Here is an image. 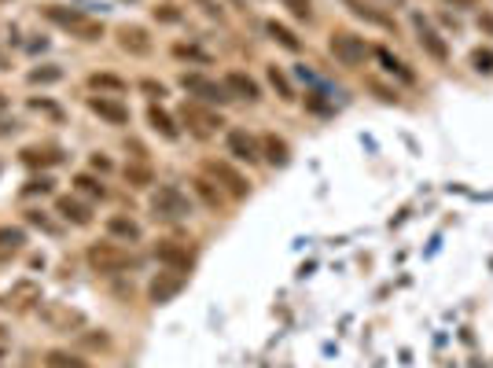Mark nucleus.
Segmentation results:
<instances>
[{
    "mask_svg": "<svg viewBox=\"0 0 493 368\" xmlns=\"http://www.w3.org/2000/svg\"><path fill=\"white\" fill-rule=\"evenodd\" d=\"M45 19H48V23H56V26H63V30H70V34L81 37V41H100L103 37V23H96V19H89L85 12H78V8L48 4L45 8Z\"/></svg>",
    "mask_w": 493,
    "mask_h": 368,
    "instance_id": "f257e3e1",
    "label": "nucleus"
},
{
    "mask_svg": "<svg viewBox=\"0 0 493 368\" xmlns=\"http://www.w3.org/2000/svg\"><path fill=\"white\" fill-rule=\"evenodd\" d=\"M85 258H89V265L96 269V273H103V276H114V273L133 269V254L125 251V247H118V243H92Z\"/></svg>",
    "mask_w": 493,
    "mask_h": 368,
    "instance_id": "f03ea898",
    "label": "nucleus"
},
{
    "mask_svg": "<svg viewBox=\"0 0 493 368\" xmlns=\"http://www.w3.org/2000/svg\"><path fill=\"white\" fill-rule=\"evenodd\" d=\"M328 48H331V56H335L342 67H361V63L372 56V48L364 45V37L350 34V30H335L331 41H328Z\"/></svg>",
    "mask_w": 493,
    "mask_h": 368,
    "instance_id": "7ed1b4c3",
    "label": "nucleus"
},
{
    "mask_svg": "<svg viewBox=\"0 0 493 368\" xmlns=\"http://www.w3.org/2000/svg\"><path fill=\"white\" fill-rule=\"evenodd\" d=\"M151 214L155 218H162V221H180V218H188L191 214V203H188V196L180 188L162 184V188L151 196Z\"/></svg>",
    "mask_w": 493,
    "mask_h": 368,
    "instance_id": "20e7f679",
    "label": "nucleus"
},
{
    "mask_svg": "<svg viewBox=\"0 0 493 368\" xmlns=\"http://www.w3.org/2000/svg\"><path fill=\"white\" fill-rule=\"evenodd\" d=\"M180 85L196 96V100L202 103H229L232 100V92L224 89V81H213V78H202V74H180Z\"/></svg>",
    "mask_w": 493,
    "mask_h": 368,
    "instance_id": "39448f33",
    "label": "nucleus"
},
{
    "mask_svg": "<svg viewBox=\"0 0 493 368\" xmlns=\"http://www.w3.org/2000/svg\"><path fill=\"white\" fill-rule=\"evenodd\" d=\"M180 291H185V273H177V269H166V273H158L151 280V287H147V298L155 302V306H166V302H174Z\"/></svg>",
    "mask_w": 493,
    "mask_h": 368,
    "instance_id": "423d86ee",
    "label": "nucleus"
},
{
    "mask_svg": "<svg viewBox=\"0 0 493 368\" xmlns=\"http://www.w3.org/2000/svg\"><path fill=\"white\" fill-rule=\"evenodd\" d=\"M180 118H185V125L196 133L199 140H207V136H213L221 129V118L213 114V111H202L199 103H185V111H180Z\"/></svg>",
    "mask_w": 493,
    "mask_h": 368,
    "instance_id": "0eeeda50",
    "label": "nucleus"
},
{
    "mask_svg": "<svg viewBox=\"0 0 493 368\" xmlns=\"http://www.w3.org/2000/svg\"><path fill=\"white\" fill-rule=\"evenodd\" d=\"M41 317H45L56 331H74L85 324V313L81 309H70L67 302H48V306H41Z\"/></svg>",
    "mask_w": 493,
    "mask_h": 368,
    "instance_id": "6e6552de",
    "label": "nucleus"
},
{
    "mask_svg": "<svg viewBox=\"0 0 493 368\" xmlns=\"http://www.w3.org/2000/svg\"><path fill=\"white\" fill-rule=\"evenodd\" d=\"M34 302H41V287L34 280H15V284L0 295V306L4 309H30Z\"/></svg>",
    "mask_w": 493,
    "mask_h": 368,
    "instance_id": "1a4fd4ad",
    "label": "nucleus"
},
{
    "mask_svg": "<svg viewBox=\"0 0 493 368\" xmlns=\"http://www.w3.org/2000/svg\"><path fill=\"white\" fill-rule=\"evenodd\" d=\"M412 26H416V34H420V48H423L431 59L445 63V59H449V45L442 41V34H438V30H434L431 23H427L423 15H416V19H412Z\"/></svg>",
    "mask_w": 493,
    "mask_h": 368,
    "instance_id": "9d476101",
    "label": "nucleus"
},
{
    "mask_svg": "<svg viewBox=\"0 0 493 368\" xmlns=\"http://www.w3.org/2000/svg\"><path fill=\"white\" fill-rule=\"evenodd\" d=\"M155 258L162 265H169V269H177V273H185V269H191V262H196V254H191V247H185V243H177V240H162L155 247Z\"/></svg>",
    "mask_w": 493,
    "mask_h": 368,
    "instance_id": "9b49d317",
    "label": "nucleus"
},
{
    "mask_svg": "<svg viewBox=\"0 0 493 368\" xmlns=\"http://www.w3.org/2000/svg\"><path fill=\"white\" fill-rule=\"evenodd\" d=\"M118 45H122V52H129V56H151V37H147L144 26H118Z\"/></svg>",
    "mask_w": 493,
    "mask_h": 368,
    "instance_id": "f8f14e48",
    "label": "nucleus"
},
{
    "mask_svg": "<svg viewBox=\"0 0 493 368\" xmlns=\"http://www.w3.org/2000/svg\"><path fill=\"white\" fill-rule=\"evenodd\" d=\"M224 144H229V155H232V159H240V162H246V166L262 159V151H258V140H254L251 133H246V129H232Z\"/></svg>",
    "mask_w": 493,
    "mask_h": 368,
    "instance_id": "ddd939ff",
    "label": "nucleus"
},
{
    "mask_svg": "<svg viewBox=\"0 0 493 368\" xmlns=\"http://www.w3.org/2000/svg\"><path fill=\"white\" fill-rule=\"evenodd\" d=\"M89 111L100 114L103 122H111V125H125V122H129V107L111 100V96H92V100H89Z\"/></svg>",
    "mask_w": 493,
    "mask_h": 368,
    "instance_id": "4468645a",
    "label": "nucleus"
},
{
    "mask_svg": "<svg viewBox=\"0 0 493 368\" xmlns=\"http://www.w3.org/2000/svg\"><path fill=\"white\" fill-rule=\"evenodd\" d=\"M224 89H229L232 96H240V100H246V103H258V100H262L258 81L246 78L243 70H229V74H224Z\"/></svg>",
    "mask_w": 493,
    "mask_h": 368,
    "instance_id": "2eb2a0df",
    "label": "nucleus"
},
{
    "mask_svg": "<svg viewBox=\"0 0 493 368\" xmlns=\"http://www.w3.org/2000/svg\"><path fill=\"white\" fill-rule=\"evenodd\" d=\"M207 173H210L213 181H221V184H224V188L232 192L235 199H243L246 192H251V188H246V181H243L240 173L232 170V166H224V162H207Z\"/></svg>",
    "mask_w": 493,
    "mask_h": 368,
    "instance_id": "dca6fc26",
    "label": "nucleus"
},
{
    "mask_svg": "<svg viewBox=\"0 0 493 368\" xmlns=\"http://www.w3.org/2000/svg\"><path fill=\"white\" fill-rule=\"evenodd\" d=\"M342 4L350 8L357 19H364V23H372V26H383V30H394V19L387 12H379L376 4H368V0H342Z\"/></svg>",
    "mask_w": 493,
    "mask_h": 368,
    "instance_id": "f3484780",
    "label": "nucleus"
},
{
    "mask_svg": "<svg viewBox=\"0 0 493 368\" xmlns=\"http://www.w3.org/2000/svg\"><path fill=\"white\" fill-rule=\"evenodd\" d=\"M56 214H59L63 221H70V225H81V229L92 221V210L85 207V203L70 199V196H59V199H56Z\"/></svg>",
    "mask_w": 493,
    "mask_h": 368,
    "instance_id": "a211bd4d",
    "label": "nucleus"
},
{
    "mask_svg": "<svg viewBox=\"0 0 493 368\" xmlns=\"http://www.w3.org/2000/svg\"><path fill=\"white\" fill-rule=\"evenodd\" d=\"M147 122H151V129H155L158 136H166V140H177L180 136V129L174 125V118H169L162 107H155V103L147 107Z\"/></svg>",
    "mask_w": 493,
    "mask_h": 368,
    "instance_id": "6ab92c4d",
    "label": "nucleus"
},
{
    "mask_svg": "<svg viewBox=\"0 0 493 368\" xmlns=\"http://www.w3.org/2000/svg\"><path fill=\"white\" fill-rule=\"evenodd\" d=\"M107 232L118 236V240H140V225H136L133 218H107Z\"/></svg>",
    "mask_w": 493,
    "mask_h": 368,
    "instance_id": "aec40b11",
    "label": "nucleus"
},
{
    "mask_svg": "<svg viewBox=\"0 0 493 368\" xmlns=\"http://www.w3.org/2000/svg\"><path fill=\"white\" fill-rule=\"evenodd\" d=\"M191 184H196V196H199L202 203H207V207H210V210H218V207H221V203H224V196H221V188H218V184H213V181H207V177H196V181H191Z\"/></svg>",
    "mask_w": 493,
    "mask_h": 368,
    "instance_id": "412c9836",
    "label": "nucleus"
},
{
    "mask_svg": "<svg viewBox=\"0 0 493 368\" xmlns=\"http://www.w3.org/2000/svg\"><path fill=\"white\" fill-rule=\"evenodd\" d=\"M23 247H26V232L23 229H12V225L0 229V254H19Z\"/></svg>",
    "mask_w": 493,
    "mask_h": 368,
    "instance_id": "4be33fe9",
    "label": "nucleus"
},
{
    "mask_svg": "<svg viewBox=\"0 0 493 368\" xmlns=\"http://www.w3.org/2000/svg\"><path fill=\"white\" fill-rule=\"evenodd\" d=\"M45 365H48V368H92L89 361H85V357H78V354H67V350H48Z\"/></svg>",
    "mask_w": 493,
    "mask_h": 368,
    "instance_id": "5701e85b",
    "label": "nucleus"
},
{
    "mask_svg": "<svg viewBox=\"0 0 493 368\" xmlns=\"http://www.w3.org/2000/svg\"><path fill=\"white\" fill-rule=\"evenodd\" d=\"M265 30H269V37L276 41V45H284L287 52H298V48H302V41H298L284 23H276V19H273V23H265Z\"/></svg>",
    "mask_w": 493,
    "mask_h": 368,
    "instance_id": "b1692460",
    "label": "nucleus"
},
{
    "mask_svg": "<svg viewBox=\"0 0 493 368\" xmlns=\"http://www.w3.org/2000/svg\"><path fill=\"white\" fill-rule=\"evenodd\" d=\"M262 147H265V159H269L273 166H287V159H291V155H287V144H284L280 136H273V133L262 140Z\"/></svg>",
    "mask_w": 493,
    "mask_h": 368,
    "instance_id": "393cba45",
    "label": "nucleus"
},
{
    "mask_svg": "<svg viewBox=\"0 0 493 368\" xmlns=\"http://www.w3.org/2000/svg\"><path fill=\"white\" fill-rule=\"evenodd\" d=\"M23 162H26V166H56V162H59V151H48V147H26V151H23Z\"/></svg>",
    "mask_w": 493,
    "mask_h": 368,
    "instance_id": "a878e982",
    "label": "nucleus"
},
{
    "mask_svg": "<svg viewBox=\"0 0 493 368\" xmlns=\"http://www.w3.org/2000/svg\"><path fill=\"white\" fill-rule=\"evenodd\" d=\"M376 59H379V63H383V67H387L390 74H398L401 81H412V70H405V63H401V59H394L387 48H376Z\"/></svg>",
    "mask_w": 493,
    "mask_h": 368,
    "instance_id": "bb28decb",
    "label": "nucleus"
},
{
    "mask_svg": "<svg viewBox=\"0 0 493 368\" xmlns=\"http://www.w3.org/2000/svg\"><path fill=\"white\" fill-rule=\"evenodd\" d=\"M125 181H129L133 188H147V184H151V170H147L144 162H133V166H125Z\"/></svg>",
    "mask_w": 493,
    "mask_h": 368,
    "instance_id": "cd10ccee",
    "label": "nucleus"
},
{
    "mask_svg": "<svg viewBox=\"0 0 493 368\" xmlns=\"http://www.w3.org/2000/svg\"><path fill=\"white\" fill-rule=\"evenodd\" d=\"M74 184H78V192H85V196H92V199H103L107 196V188L96 177H89V173H78L74 177Z\"/></svg>",
    "mask_w": 493,
    "mask_h": 368,
    "instance_id": "c85d7f7f",
    "label": "nucleus"
},
{
    "mask_svg": "<svg viewBox=\"0 0 493 368\" xmlns=\"http://www.w3.org/2000/svg\"><path fill=\"white\" fill-rule=\"evenodd\" d=\"M89 85L92 89H107V92H125V81L114 78V74H92Z\"/></svg>",
    "mask_w": 493,
    "mask_h": 368,
    "instance_id": "c756f323",
    "label": "nucleus"
},
{
    "mask_svg": "<svg viewBox=\"0 0 493 368\" xmlns=\"http://www.w3.org/2000/svg\"><path fill=\"white\" fill-rule=\"evenodd\" d=\"M63 78V67H37V70H30V85H52V81H59Z\"/></svg>",
    "mask_w": 493,
    "mask_h": 368,
    "instance_id": "7c9ffc66",
    "label": "nucleus"
},
{
    "mask_svg": "<svg viewBox=\"0 0 493 368\" xmlns=\"http://www.w3.org/2000/svg\"><path fill=\"white\" fill-rule=\"evenodd\" d=\"M471 67L479 74H493V48H475L471 52Z\"/></svg>",
    "mask_w": 493,
    "mask_h": 368,
    "instance_id": "2f4dec72",
    "label": "nucleus"
},
{
    "mask_svg": "<svg viewBox=\"0 0 493 368\" xmlns=\"http://www.w3.org/2000/svg\"><path fill=\"white\" fill-rule=\"evenodd\" d=\"M280 4H284L295 19H306V23L313 19V4H309V0H280Z\"/></svg>",
    "mask_w": 493,
    "mask_h": 368,
    "instance_id": "473e14b6",
    "label": "nucleus"
},
{
    "mask_svg": "<svg viewBox=\"0 0 493 368\" xmlns=\"http://www.w3.org/2000/svg\"><path fill=\"white\" fill-rule=\"evenodd\" d=\"M174 56L177 59H196V63H210V56L196 45H174Z\"/></svg>",
    "mask_w": 493,
    "mask_h": 368,
    "instance_id": "72a5a7b5",
    "label": "nucleus"
},
{
    "mask_svg": "<svg viewBox=\"0 0 493 368\" xmlns=\"http://www.w3.org/2000/svg\"><path fill=\"white\" fill-rule=\"evenodd\" d=\"M269 81H273V89L280 92V100H295V92H291V85H287V78L276 67H269Z\"/></svg>",
    "mask_w": 493,
    "mask_h": 368,
    "instance_id": "f704fd0d",
    "label": "nucleus"
},
{
    "mask_svg": "<svg viewBox=\"0 0 493 368\" xmlns=\"http://www.w3.org/2000/svg\"><path fill=\"white\" fill-rule=\"evenodd\" d=\"M155 19L158 23H180V12L174 4H162V8H155Z\"/></svg>",
    "mask_w": 493,
    "mask_h": 368,
    "instance_id": "c9c22d12",
    "label": "nucleus"
},
{
    "mask_svg": "<svg viewBox=\"0 0 493 368\" xmlns=\"http://www.w3.org/2000/svg\"><path fill=\"white\" fill-rule=\"evenodd\" d=\"M140 89H144L147 96H158V100L166 96V85H162V81H151V78H144V81H140Z\"/></svg>",
    "mask_w": 493,
    "mask_h": 368,
    "instance_id": "e433bc0d",
    "label": "nucleus"
},
{
    "mask_svg": "<svg viewBox=\"0 0 493 368\" xmlns=\"http://www.w3.org/2000/svg\"><path fill=\"white\" fill-rule=\"evenodd\" d=\"M26 192H30V196H34V192H41V196H45V192H52V181H48V177L30 181V184H26Z\"/></svg>",
    "mask_w": 493,
    "mask_h": 368,
    "instance_id": "4c0bfd02",
    "label": "nucleus"
},
{
    "mask_svg": "<svg viewBox=\"0 0 493 368\" xmlns=\"http://www.w3.org/2000/svg\"><path fill=\"white\" fill-rule=\"evenodd\" d=\"M26 221H30V225H41V229H48V232H52V221H48L41 210H30V214H26Z\"/></svg>",
    "mask_w": 493,
    "mask_h": 368,
    "instance_id": "58836bf2",
    "label": "nucleus"
},
{
    "mask_svg": "<svg viewBox=\"0 0 493 368\" xmlns=\"http://www.w3.org/2000/svg\"><path fill=\"white\" fill-rule=\"evenodd\" d=\"M30 107H34V111H48V114H59V107L52 103V100H30Z\"/></svg>",
    "mask_w": 493,
    "mask_h": 368,
    "instance_id": "ea45409f",
    "label": "nucleus"
},
{
    "mask_svg": "<svg viewBox=\"0 0 493 368\" xmlns=\"http://www.w3.org/2000/svg\"><path fill=\"white\" fill-rule=\"evenodd\" d=\"M199 4H202V12H207V15L221 19V4H213V0H199Z\"/></svg>",
    "mask_w": 493,
    "mask_h": 368,
    "instance_id": "a19ab883",
    "label": "nucleus"
},
{
    "mask_svg": "<svg viewBox=\"0 0 493 368\" xmlns=\"http://www.w3.org/2000/svg\"><path fill=\"white\" fill-rule=\"evenodd\" d=\"M85 343H89V346H107L111 339H107V335H85Z\"/></svg>",
    "mask_w": 493,
    "mask_h": 368,
    "instance_id": "79ce46f5",
    "label": "nucleus"
},
{
    "mask_svg": "<svg viewBox=\"0 0 493 368\" xmlns=\"http://www.w3.org/2000/svg\"><path fill=\"white\" fill-rule=\"evenodd\" d=\"M479 30H486V34H493V15H479Z\"/></svg>",
    "mask_w": 493,
    "mask_h": 368,
    "instance_id": "37998d69",
    "label": "nucleus"
},
{
    "mask_svg": "<svg viewBox=\"0 0 493 368\" xmlns=\"http://www.w3.org/2000/svg\"><path fill=\"white\" fill-rule=\"evenodd\" d=\"M445 4H457V8H479V0H445Z\"/></svg>",
    "mask_w": 493,
    "mask_h": 368,
    "instance_id": "c03bdc74",
    "label": "nucleus"
},
{
    "mask_svg": "<svg viewBox=\"0 0 493 368\" xmlns=\"http://www.w3.org/2000/svg\"><path fill=\"white\" fill-rule=\"evenodd\" d=\"M8 111V92H0V114Z\"/></svg>",
    "mask_w": 493,
    "mask_h": 368,
    "instance_id": "a18cd8bd",
    "label": "nucleus"
},
{
    "mask_svg": "<svg viewBox=\"0 0 493 368\" xmlns=\"http://www.w3.org/2000/svg\"><path fill=\"white\" fill-rule=\"evenodd\" d=\"M0 4H4V0H0Z\"/></svg>",
    "mask_w": 493,
    "mask_h": 368,
    "instance_id": "49530a36",
    "label": "nucleus"
}]
</instances>
